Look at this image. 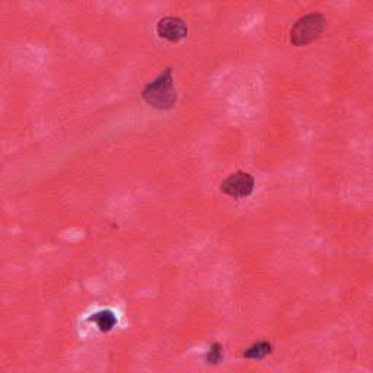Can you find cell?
I'll use <instances>...</instances> for the list:
<instances>
[{
	"mask_svg": "<svg viewBox=\"0 0 373 373\" xmlns=\"http://www.w3.org/2000/svg\"><path fill=\"white\" fill-rule=\"evenodd\" d=\"M177 89L173 85V70L167 67L160 72L151 83H147L142 91V99L152 108L167 111L171 109L177 103Z\"/></svg>",
	"mask_w": 373,
	"mask_h": 373,
	"instance_id": "obj_1",
	"label": "cell"
},
{
	"mask_svg": "<svg viewBox=\"0 0 373 373\" xmlns=\"http://www.w3.org/2000/svg\"><path fill=\"white\" fill-rule=\"evenodd\" d=\"M327 28V18L321 14H308L297 19L290 30V43L296 47L318 40Z\"/></svg>",
	"mask_w": 373,
	"mask_h": 373,
	"instance_id": "obj_2",
	"label": "cell"
},
{
	"mask_svg": "<svg viewBox=\"0 0 373 373\" xmlns=\"http://www.w3.org/2000/svg\"><path fill=\"white\" fill-rule=\"evenodd\" d=\"M254 186L255 180L251 173L238 171L220 184V190L222 193H225L226 195H231L233 198H245L253 194Z\"/></svg>",
	"mask_w": 373,
	"mask_h": 373,
	"instance_id": "obj_3",
	"label": "cell"
},
{
	"mask_svg": "<svg viewBox=\"0 0 373 373\" xmlns=\"http://www.w3.org/2000/svg\"><path fill=\"white\" fill-rule=\"evenodd\" d=\"M156 32L162 40L180 43L189 35V25L178 17H165L156 23Z\"/></svg>",
	"mask_w": 373,
	"mask_h": 373,
	"instance_id": "obj_4",
	"label": "cell"
},
{
	"mask_svg": "<svg viewBox=\"0 0 373 373\" xmlns=\"http://www.w3.org/2000/svg\"><path fill=\"white\" fill-rule=\"evenodd\" d=\"M89 322H94V324L98 327V330L101 332H109L113 331L114 327L117 326V315L113 312V310L109 309H103V310H98V312L92 314L89 318H88Z\"/></svg>",
	"mask_w": 373,
	"mask_h": 373,
	"instance_id": "obj_5",
	"label": "cell"
},
{
	"mask_svg": "<svg viewBox=\"0 0 373 373\" xmlns=\"http://www.w3.org/2000/svg\"><path fill=\"white\" fill-rule=\"evenodd\" d=\"M273 352V345L268 341H259L253 344L250 349H246L244 352L245 359H254V360H261L264 359L267 354Z\"/></svg>",
	"mask_w": 373,
	"mask_h": 373,
	"instance_id": "obj_6",
	"label": "cell"
},
{
	"mask_svg": "<svg viewBox=\"0 0 373 373\" xmlns=\"http://www.w3.org/2000/svg\"><path fill=\"white\" fill-rule=\"evenodd\" d=\"M223 359V347L219 343H213L210 347V350L206 354V362L209 365H217Z\"/></svg>",
	"mask_w": 373,
	"mask_h": 373,
	"instance_id": "obj_7",
	"label": "cell"
}]
</instances>
